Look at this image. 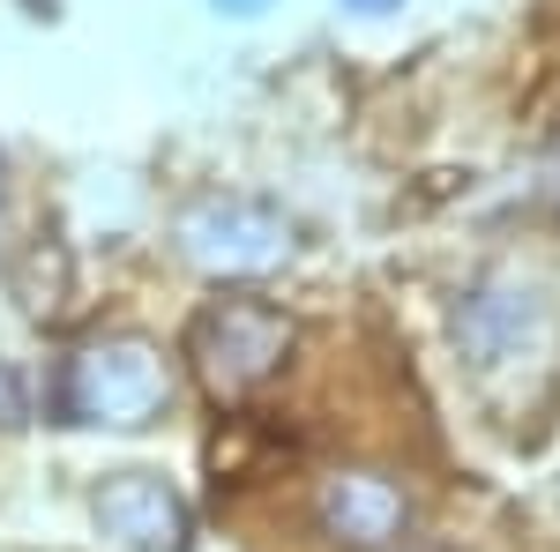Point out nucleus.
Here are the masks:
<instances>
[{
	"mask_svg": "<svg viewBox=\"0 0 560 552\" xmlns=\"http://www.w3.org/2000/svg\"><path fill=\"white\" fill-rule=\"evenodd\" d=\"M404 552H448V545H441V538H419V545H404Z\"/></svg>",
	"mask_w": 560,
	"mask_h": 552,
	"instance_id": "f257e3e1",
	"label": "nucleus"
},
{
	"mask_svg": "<svg viewBox=\"0 0 560 552\" xmlns=\"http://www.w3.org/2000/svg\"><path fill=\"white\" fill-rule=\"evenodd\" d=\"M351 8H388V0H351Z\"/></svg>",
	"mask_w": 560,
	"mask_h": 552,
	"instance_id": "f03ea898",
	"label": "nucleus"
},
{
	"mask_svg": "<svg viewBox=\"0 0 560 552\" xmlns=\"http://www.w3.org/2000/svg\"><path fill=\"white\" fill-rule=\"evenodd\" d=\"M232 8H255V0H232Z\"/></svg>",
	"mask_w": 560,
	"mask_h": 552,
	"instance_id": "7ed1b4c3",
	"label": "nucleus"
}]
</instances>
